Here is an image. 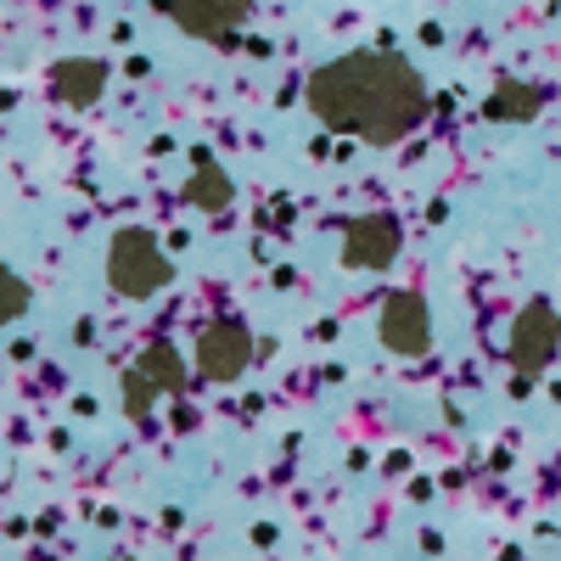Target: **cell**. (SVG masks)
I'll list each match as a JSON object with an SVG mask.
<instances>
[{
	"label": "cell",
	"instance_id": "1",
	"mask_svg": "<svg viewBox=\"0 0 561 561\" xmlns=\"http://www.w3.org/2000/svg\"><path fill=\"white\" fill-rule=\"evenodd\" d=\"M309 113L337 135H359L370 147H393V140H404L427 118V84H421V73L404 57L354 51V57L325 62L309 79Z\"/></svg>",
	"mask_w": 561,
	"mask_h": 561
},
{
	"label": "cell",
	"instance_id": "2",
	"mask_svg": "<svg viewBox=\"0 0 561 561\" xmlns=\"http://www.w3.org/2000/svg\"><path fill=\"white\" fill-rule=\"evenodd\" d=\"M169 253L147 237V230H118L113 237V253H107V280L124 293V298H152L169 287Z\"/></svg>",
	"mask_w": 561,
	"mask_h": 561
},
{
	"label": "cell",
	"instance_id": "3",
	"mask_svg": "<svg viewBox=\"0 0 561 561\" xmlns=\"http://www.w3.org/2000/svg\"><path fill=\"white\" fill-rule=\"evenodd\" d=\"M163 7L174 12V23L192 34V39H214V45H230V34H237L253 12V0H163Z\"/></svg>",
	"mask_w": 561,
	"mask_h": 561
},
{
	"label": "cell",
	"instance_id": "4",
	"mask_svg": "<svg viewBox=\"0 0 561 561\" xmlns=\"http://www.w3.org/2000/svg\"><path fill=\"white\" fill-rule=\"evenodd\" d=\"M556 348H561V320H556V309H550V304H528V309L517 314V325H511V365L534 377V370L550 365Z\"/></svg>",
	"mask_w": 561,
	"mask_h": 561
},
{
	"label": "cell",
	"instance_id": "5",
	"mask_svg": "<svg viewBox=\"0 0 561 561\" xmlns=\"http://www.w3.org/2000/svg\"><path fill=\"white\" fill-rule=\"evenodd\" d=\"M253 359V337H248V325L237 320H214L208 332L197 337V370L214 382H230V377H242Z\"/></svg>",
	"mask_w": 561,
	"mask_h": 561
},
{
	"label": "cell",
	"instance_id": "6",
	"mask_svg": "<svg viewBox=\"0 0 561 561\" xmlns=\"http://www.w3.org/2000/svg\"><path fill=\"white\" fill-rule=\"evenodd\" d=\"M382 343L393 354H404V359L433 348V314H427V304H421L415 293H393L382 304Z\"/></svg>",
	"mask_w": 561,
	"mask_h": 561
},
{
	"label": "cell",
	"instance_id": "7",
	"mask_svg": "<svg viewBox=\"0 0 561 561\" xmlns=\"http://www.w3.org/2000/svg\"><path fill=\"white\" fill-rule=\"evenodd\" d=\"M393 259H399V225L388 214H365L348 225V242H343L348 270H388Z\"/></svg>",
	"mask_w": 561,
	"mask_h": 561
},
{
	"label": "cell",
	"instance_id": "8",
	"mask_svg": "<svg viewBox=\"0 0 561 561\" xmlns=\"http://www.w3.org/2000/svg\"><path fill=\"white\" fill-rule=\"evenodd\" d=\"M158 382H163V388H185V370H180V354H174V348H152L147 359L129 370V415L140 410V393H147V404H152Z\"/></svg>",
	"mask_w": 561,
	"mask_h": 561
},
{
	"label": "cell",
	"instance_id": "9",
	"mask_svg": "<svg viewBox=\"0 0 561 561\" xmlns=\"http://www.w3.org/2000/svg\"><path fill=\"white\" fill-rule=\"evenodd\" d=\"M102 84H107V68L102 62H57L51 68V96L57 102H68V107H90L102 96Z\"/></svg>",
	"mask_w": 561,
	"mask_h": 561
},
{
	"label": "cell",
	"instance_id": "10",
	"mask_svg": "<svg viewBox=\"0 0 561 561\" xmlns=\"http://www.w3.org/2000/svg\"><path fill=\"white\" fill-rule=\"evenodd\" d=\"M534 113H539V90H528V84H505L489 102V118H534Z\"/></svg>",
	"mask_w": 561,
	"mask_h": 561
},
{
	"label": "cell",
	"instance_id": "11",
	"mask_svg": "<svg viewBox=\"0 0 561 561\" xmlns=\"http://www.w3.org/2000/svg\"><path fill=\"white\" fill-rule=\"evenodd\" d=\"M192 203H203L208 214H219V208L230 203V185H225V174H219L214 163H203V169L192 174Z\"/></svg>",
	"mask_w": 561,
	"mask_h": 561
},
{
	"label": "cell",
	"instance_id": "12",
	"mask_svg": "<svg viewBox=\"0 0 561 561\" xmlns=\"http://www.w3.org/2000/svg\"><path fill=\"white\" fill-rule=\"evenodd\" d=\"M28 309V287L18 275H0V325H7L12 314H23Z\"/></svg>",
	"mask_w": 561,
	"mask_h": 561
}]
</instances>
